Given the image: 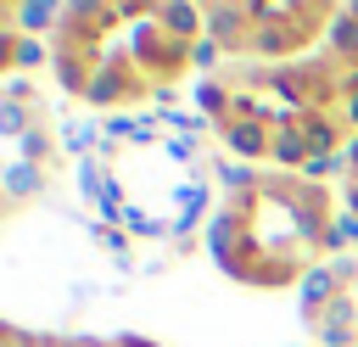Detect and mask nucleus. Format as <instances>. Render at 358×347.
<instances>
[{
    "label": "nucleus",
    "instance_id": "nucleus-1",
    "mask_svg": "<svg viewBox=\"0 0 358 347\" xmlns=\"http://www.w3.org/2000/svg\"><path fill=\"white\" fill-rule=\"evenodd\" d=\"M252 17H257V34H252V50L257 56H285V50H302L319 22H330L336 11L324 6H296V0H252Z\"/></svg>",
    "mask_w": 358,
    "mask_h": 347
},
{
    "label": "nucleus",
    "instance_id": "nucleus-2",
    "mask_svg": "<svg viewBox=\"0 0 358 347\" xmlns=\"http://www.w3.org/2000/svg\"><path fill=\"white\" fill-rule=\"evenodd\" d=\"M129 62H134L140 73H151V90H157V84H168V78L190 62V45H179L173 34H162L157 17H151V22L140 17V22L129 28Z\"/></svg>",
    "mask_w": 358,
    "mask_h": 347
},
{
    "label": "nucleus",
    "instance_id": "nucleus-3",
    "mask_svg": "<svg viewBox=\"0 0 358 347\" xmlns=\"http://www.w3.org/2000/svg\"><path fill=\"white\" fill-rule=\"evenodd\" d=\"M140 67L129 62V56H106L101 67H95V84H90V106H123V101H140L145 95V78H134Z\"/></svg>",
    "mask_w": 358,
    "mask_h": 347
},
{
    "label": "nucleus",
    "instance_id": "nucleus-4",
    "mask_svg": "<svg viewBox=\"0 0 358 347\" xmlns=\"http://www.w3.org/2000/svg\"><path fill=\"white\" fill-rule=\"evenodd\" d=\"M252 34H257L252 0L207 6V39H213V45H224V56H235V50H252Z\"/></svg>",
    "mask_w": 358,
    "mask_h": 347
},
{
    "label": "nucleus",
    "instance_id": "nucleus-5",
    "mask_svg": "<svg viewBox=\"0 0 358 347\" xmlns=\"http://www.w3.org/2000/svg\"><path fill=\"white\" fill-rule=\"evenodd\" d=\"M296 297H302V319L319 325L324 308H330L336 297H347V274H341V263H336V257H330V263H308V274L296 280Z\"/></svg>",
    "mask_w": 358,
    "mask_h": 347
},
{
    "label": "nucleus",
    "instance_id": "nucleus-6",
    "mask_svg": "<svg viewBox=\"0 0 358 347\" xmlns=\"http://www.w3.org/2000/svg\"><path fill=\"white\" fill-rule=\"evenodd\" d=\"M207 218H213V213H207V174L179 179V185H173V246L185 252L190 235H196V224H207Z\"/></svg>",
    "mask_w": 358,
    "mask_h": 347
},
{
    "label": "nucleus",
    "instance_id": "nucleus-7",
    "mask_svg": "<svg viewBox=\"0 0 358 347\" xmlns=\"http://www.w3.org/2000/svg\"><path fill=\"white\" fill-rule=\"evenodd\" d=\"M218 140L235 162H268V146H274V129L263 118H229L218 123Z\"/></svg>",
    "mask_w": 358,
    "mask_h": 347
},
{
    "label": "nucleus",
    "instance_id": "nucleus-8",
    "mask_svg": "<svg viewBox=\"0 0 358 347\" xmlns=\"http://www.w3.org/2000/svg\"><path fill=\"white\" fill-rule=\"evenodd\" d=\"M62 11L67 6H50V0H17V6H6V17L17 22V34H28V39H56L62 34Z\"/></svg>",
    "mask_w": 358,
    "mask_h": 347
},
{
    "label": "nucleus",
    "instance_id": "nucleus-9",
    "mask_svg": "<svg viewBox=\"0 0 358 347\" xmlns=\"http://www.w3.org/2000/svg\"><path fill=\"white\" fill-rule=\"evenodd\" d=\"M157 22H162V34H173L179 45H196V39H207V6L173 0V6H157Z\"/></svg>",
    "mask_w": 358,
    "mask_h": 347
},
{
    "label": "nucleus",
    "instance_id": "nucleus-10",
    "mask_svg": "<svg viewBox=\"0 0 358 347\" xmlns=\"http://www.w3.org/2000/svg\"><path fill=\"white\" fill-rule=\"evenodd\" d=\"M62 151H67L73 162L101 157V151H106V123H95V118H67V123H62Z\"/></svg>",
    "mask_w": 358,
    "mask_h": 347
},
{
    "label": "nucleus",
    "instance_id": "nucleus-11",
    "mask_svg": "<svg viewBox=\"0 0 358 347\" xmlns=\"http://www.w3.org/2000/svg\"><path fill=\"white\" fill-rule=\"evenodd\" d=\"M296 123V134L308 140V151L319 157V151H341L347 140H341V118H330V112H296L291 118Z\"/></svg>",
    "mask_w": 358,
    "mask_h": 347
},
{
    "label": "nucleus",
    "instance_id": "nucleus-12",
    "mask_svg": "<svg viewBox=\"0 0 358 347\" xmlns=\"http://www.w3.org/2000/svg\"><path fill=\"white\" fill-rule=\"evenodd\" d=\"M308 140L296 134V123H285V129H274V146H268V162L280 168V174H296L302 179V168H308Z\"/></svg>",
    "mask_w": 358,
    "mask_h": 347
},
{
    "label": "nucleus",
    "instance_id": "nucleus-13",
    "mask_svg": "<svg viewBox=\"0 0 358 347\" xmlns=\"http://www.w3.org/2000/svg\"><path fill=\"white\" fill-rule=\"evenodd\" d=\"M0 190H6V201H34V196H45V168H34V162H6V174H0Z\"/></svg>",
    "mask_w": 358,
    "mask_h": 347
},
{
    "label": "nucleus",
    "instance_id": "nucleus-14",
    "mask_svg": "<svg viewBox=\"0 0 358 347\" xmlns=\"http://www.w3.org/2000/svg\"><path fill=\"white\" fill-rule=\"evenodd\" d=\"M196 112L229 123V112H235V90H229V78H196Z\"/></svg>",
    "mask_w": 358,
    "mask_h": 347
},
{
    "label": "nucleus",
    "instance_id": "nucleus-15",
    "mask_svg": "<svg viewBox=\"0 0 358 347\" xmlns=\"http://www.w3.org/2000/svg\"><path fill=\"white\" fill-rule=\"evenodd\" d=\"M56 146H62V134H50L45 123H34V129H28L22 140H17V157H22V162H34V168H50Z\"/></svg>",
    "mask_w": 358,
    "mask_h": 347
},
{
    "label": "nucleus",
    "instance_id": "nucleus-16",
    "mask_svg": "<svg viewBox=\"0 0 358 347\" xmlns=\"http://www.w3.org/2000/svg\"><path fill=\"white\" fill-rule=\"evenodd\" d=\"M213 179H218L235 201H241V196H252V190L263 185V174H257V168H246V162H213Z\"/></svg>",
    "mask_w": 358,
    "mask_h": 347
},
{
    "label": "nucleus",
    "instance_id": "nucleus-17",
    "mask_svg": "<svg viewBox=\"0 0 358 347\" xmlns=\"http://www.w3.org/2000/svg\"><path fill=\"white\" fill-rule=\"evenodd\" d=\"M73 179H78V196H84L90 207H95V201H101V190L112 185V174H106V162H101V157H84V162H73Z\"/></svg>",
    "mask_w": 358,
    "mask_h": 347
},
{
    "label": "nucleus",
    "instance_id": "nucleus-18",
    "mask_svg": "<svg viewBox=\"0 0 358 347\" xmlns=\"http://www.w3.org/2000/svg\"><path fill=\"white\" fill-rule=\"evenodd\" d=\"M123 229L129 235H140V241H173V218H162V213H151V207H129V218H123Z\"/></svg>",
    "mask_w": 358,
    "mask_h": 347
},
{
    "label": "nucleus",
    "instance_id": "nucleus-19",
    "mask_svg": "<svg viewBox=\"0 0 358 347\" xmlns=\"http://www.w3.org/2000/svg\"><path fill=\"white\" fill-rule=\"evenodd\" d=\"M347 246H358V218H352L347 207H336V218H330V229H324L319 252H347Z\"/></svg>",
    "mask_w": 358,
    "mask_h": 347
},
{
    "label": "nucleus",
    "instance_id": "nucleus-20",
    "mask_svg": "<svg viewBox=\"0 0 358 347\" xmlns=\"http://www.w3.org/2000/svg\"><path fill=\"white\" fill-rule=\"evenodd\" d=\"M45 56H56L45 39H28V34H17V50H11V73H34V67H45Z\"/></svg>",
    "mask_w": 358,
    "mask_h": 347
},
{
    "label": "nucleus",
    "instance_id": "nucleus-21",
    "mask_svg": "<svg viewBox=\"0 0 358 347\" xmlns=\"http://www.w3.org/2000/svg\"><path fill=\"white\" fill-rule=\"evenodd\" d=\"M157 123H162V134H190V140H201V134H207V118H201V112H185V106L157 112Z\"/></svg>",
    "mask_w": 358,
    "mask_h": 347
},
{
    "label": "nucleus",
    "instance_id": "nucleus-22",
    "mask_svg": "<svg viewBox=\"0 0 358 347\" xmlns=\"http://www.w3.org/2000/svg\"><path fill=\"white\" fill-rule=\"evenodd\" d=\"M90 235H95V241L117 257V269H129V241H134L129 229H117V224H90Z\"/></svg>",
    "mask_w": 358,
    "mask_h": 347
},
{
    "label": "nucleus",
    "instance_id": "nucleus-23",
    "mask_svg": "<svg viewBox=\"0 0 358 347\" xmlns=\"http://www.w3.org/2000/svg\"><path fill=\"white\" fill-rule=\"evenodd\" d=\"M336 174H347L341 151H319V157H308V168H302V179H308V185H324V179H336Z\"/></svg>",
    "mask_w": 358,
    "mask_h": 347
},
{
    "label": "nucleus",
    "instance_id": "nucleus-24",
    "mask_svg": "<svg viewBox=\"0 0 358 347\" xmlns=\"http://www.w3.org/2000/svg\"><path fill=\"white\" fill-rule=\"evenodd\" d=\"M162 157H168V162H201V140H190V134H162Z\"/></svg>",
    "mask_w": 358,
    "mask_h": 347
},
{
    "label": "nucleus",
    "instance_id": "nucleus-25",
    "mask_svg": "<svg viewBox=\"0 0 358 347\" xmlns=\"http://www.w3.org/2000/svg\"><path fill=\"white\" fill-rule=\"evenodd\" d=\"M218 62H224V45H213V39H196V45H190V67H196V73H213Z\"/></svg>",
    "mask_w": 358,
    "mask_h": 347
},
{
    "label": "nucleus",
    "instance_id": "nucleus-26",
    "mask_svg": "<svg viewBox=\"0 0 358 347\" xmlns=\"http://www.w3.org/2000/svg\"><path fill=\"white\" fill-rule=\"evenodd\" d=\"M34 95H39V90H34L22 73H11V78H6V101H22V106H34Z\"/></svg>",
    "mask_w": 358,
    "mask_h": 347
},
{
    "label": "nucleus",
    "instance_id": "nucleus-27",
    "mask_svg": "<svg viewBox=\"0 0 358 347\" xmlns=\"http://www.w3.org/2000/svg\"><path fill=\"white\" fill-rule=\"evenodd\" d=\"M341 123L358 134V84H352V90H341Z\"/></svg>",
    "mask_w": 358,
    "mask_h": 347
},
{
    "label": "nucleus",
    "instance_id": "nucleus-28",
    "mask_svg": "<svg viewBox=\"0 0 358 347\" xmlns=\"http://www.w3.org/2000/svg\"><path fill=\"white\" fill-rule=\"evenodd\" d=\"M341 162H347V179H358V134H347V146H341Z\"/></svg>",
    "mask_w": 358,
    "mask_h": 347
},
{
    "label": "nucleus",
    "instance_id": "nucleus-29",
    "mask_svg": "<svg viewBox=\"0 0 358 347\" xmlns=\"http://www.w3.org/2000/svg\"><path fill=\"white\" fill-rule=\"evenodd\" d=\"M347 213L358 218V179H347Z\"/></svg>",
    "mask_w": 358,
    "mask_h": 347
},
{
    "label": "nucleus",
    "instance_id": "nucleus-30",
    "mask_svg": "<svg viewBox=\"0 0 358 347\" xmlns=\"http://www.w3.org/2000/svg\"><path fill=\"white\" fill-rule=\"evenodd\" d=\"M112 347H157V341H145V336H117Z\"/></svg>",
    "mask_w": 358,
    "mask_h": 347
}]
</instances>
